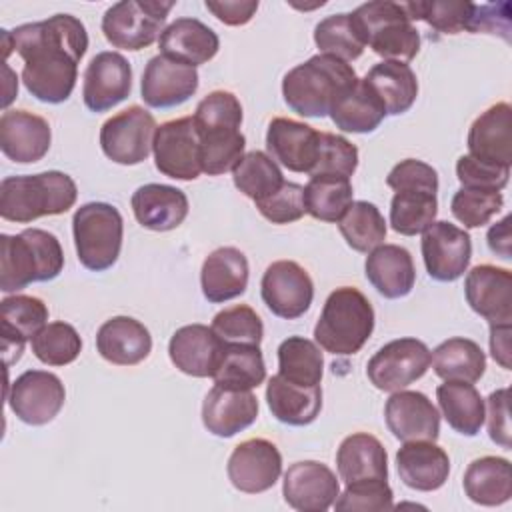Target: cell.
<instances>
[{
	"instance_id": "4fadbf2b",
	"label": "cell",
	"mask_w": 512,
	"mask_h": 512,
	"mask_svg": "<svg viewBox=\"0 0 512 512\" xmlns=\"http://www.w3.org/2000/svg\"><path fill=\"white\" fill-rule=\"evenodd\" d=\"M6 400L18 420L30 426H44L62 410L66 390L62 380L52 372L26 370L10 384Z\"/></svg>"
},
{
	"instance_id": "7dc6e473",
	"label": "cell",
	"mask_w": 512,
	"mask_h": 512,
	"mask_svg": "<svg viewBox=\"0 0 512 512\" xmlns=\"http://www.w3.org/2000/svg\"><path fill=\"white\" fill-rule=\"evenodd\" d=\"M198 136L202 172L208 176H220L234 170L244 156L246 138L236 128H214L198 132Z\"/></svg>"
},
{
	"instance_id": "b9f144b4",
	"label": "cell",
	"mask_w": 512,
	"mask_h": 512,
	"mask_svg": "<svg viewBox=\"0 0 512 512\" xmlns=\"http://www.w3.org/2000/svg\"><path fill=\"white\" fill-rule=\"evenodd\" d=\"M350 178L334 174H314L304 186L306 214L322 222H338L352 200Z\"/></svg>"
},
{
	"instance_id": "816d5d0a",
	"label": "cell",
	"mask_w": 512,
	"mask_h": 512,
	"mask_svg": "<svg viewBox=\"0 0 512 512\" xmlns=\"http://www.w3.org/2000/svg\"><path fill=\"white\" fill-rule=\"evenodd\" d=\"M504 206V196L498 190L460 188L450 200L452 216L464 224V228L486 226Z\"/></svg>"
},
{
	"instance_id": "c3c4849f",
	"label": "cell",
	"mask_w": 512,
	"mask_h": 512,
	"mask_svg": "<svg viewBox=\"0 0 512 512\" xmlns=\"http://www.w3.org/2000/svg\"><path fill=\"white\" fill-rule=\"evenodd\" d=\"M410 20H424L434 30L444 34L470 32L474 2H456V0H432V2H402Z\"/></svg>"
},
{
	"instance_id": "7c38bea8",
	"label": "cell",
	"mask_w": 512,
	"mask_h": 512,
	"mask_svg": "<svg viewBox=\"0 0 512 512\" xmlns=\"http://www.w3.org/2000/svg\"><path fill=\"white\" fill-rule=\"evenodd\" d=\"M158 172L174 180H196L202 174L200 136L192 116L168 120L156 128L152 142Z\"/></svg>"
},
{
	"instance_id": "d6a6232c",
	"label": "cell",
	"mask_w": 512,
	"mask_h": 512,
	"mask_svg": "<svg viewBox=\"0 0 512 512\" xmlns=\"http://www.w3.org/2000/svg\"><path fill=\"white\" fill-rule=\"evenodd\" d=\"M158 46L160 54L196 68L218 54L220 38L198 18H176L160 34Z\"/></svg>"
},
{
	"instance_id": "e575fe53",
	"label": "cell",
	"mask_w": 512,
	"mask_h": 512,
	"mask_svg": "<svg viewBox=\"0 0 512 512\" xmlns=\"http://www.w3.org/2000/svg\"><path fill=\"white\" fill-rule=\"evenodd\" d=\"M266 402L278 422L288 426H308L322 410V388L298 386L276 374L266 384Z\"/></svg>"
},
{
	"instance_id": "f546056e",
	"label": "cell",
	"mask_w": 512,
	"mask_h": 512,
	"mask_svg": "<svg viewBox=\"0 0 512 512\" xmlns=\"http://www.w3.org/2000/svg\"><path fill=\"white\" fill-rule=\"evenodd\" d=\"M132 212L140 226L152 232L178 228L188 216V196L168 184H144L132 194Z\"/></svg>"
},
{
	"instance_id": "44dd1931",
	"label": "cell",
	"mask_w": 512,
	"mask_h": 512,
	"mask_svg": "<svg viewBox=\"0 0 512 512\" xmlns=\"http://www.w3.org/2000/svg\"><path fill=\"white\" fill-rule=\"evenodd\" d=\"M320 132L292 118H272L266 130L268 156L298 174H312L318 158Z\"/></svg>"
},
{
	"instance_id": "94428289",
	"label": "cell",
	"mask_w": 512,
	"mask_h": 512,
	"mask_svg": "<svg viewBox=\"0 0 512 512\" xmlns=\"http://www.w3.org/2000/svg\"><path fill=\"white\" fill-rule=\"evenodd\" d=\"M206 10L226 26H244L258 10V0H206Z\"/></svg>"
},
{
	"instance_id": "8fae6325",
	"label": "cell",
	"mask_w": 512,
	"mask_h": 512,
	"mask_svg": "<svg viewBox=\"0 0 512 512\" xmlns=\"http://www.w3.org/2000/svg\"><path fill=\"white\" fill-rule=\"evenodd\" d=\"M430 368V350L418 338L384 344L366 364V376L382 392H398L420 380Z\"/></svg>"
},
{
	"instance_id": "8992f818",
	"label": "cell",
	"mask_w": 512,
	"mask_h": 512,
	"mask_svg": "<svg viewBox=\"0 0 512 512\" xmlns=\"http://www.w3.org/2000/svg\"><path fill=\"white\" fill-rule=\"evenodd\" d=\"M374 330L370 300L352 286H340L324 302L314 326L316 344L336 356H352L362 350Z\"/></svg>"
},
{
	"instance_id": "52a82bcc",
	"label": "cell",
	"mask_w": 512,
	"mask_h": 512,
	"mask_svg": "<svg viewBox=\"0 0 512 512\" xmlns=\"http://www.w3.org/2000/svg\"><path fill=\"white\" fill-rule=\"evenodd\" d=\"M358 34L384 60L410 62L420 50V34L400 2H366L350 12Z\"/></svg>"
},
{
	"instance_id": "6f0895ef",
	"label": "cell",
	"mask_w": 512,
	"mask_h": 512,
	"mask_svg": "<svg viewBox=\"0 0 512 512\" xmlns=\"http://www.w3.org/2000/svg\"><path fill=\"white\" fill-rule=\"evenodd\" d=\"M456 178L462 188H482V190H502L508 184L510 168L482 162L464 154L456 162Z\"/></svg>"
},
{
	"instance_id": "7bdbcfd3",
	"label": "cell",
	"mask_w": 512,
	"mask_h": 512,
	"mask_svg": "<svg viewBox=\"0 0 512 512\" xmlns=\"http://www.w3.org/2000/svg\"><path fill=\"white\" fill-rule=\"evenodd\" d=\"M278 374L298 386H320L324 358L320 346L304 336H290L278 346Z\"/></svg>"
},
{
	"instance_id": "836d02e7",
	"label": "cell",
	"mask_w": 512,
	"mask_h": 512,
	"mask_svg": "<svg viewBox=\"0 0 512 512\" xmlns=\"http://www.w3.org/2000/svg\"><path fill=\"white\" fill-rule=\"evenodd\" d=\"M336 468L344 484L388 480V454L376 436L354 432L340 442Z\"/></svg>"
},
{
	"instance_id": "ffe728a7",
	"label": "cell",
	"mask_w": 512,
	"mask_h": 512,
	"mask_svg": "<svg viewBox=\"0 0 512 512\" xmlns=\"http://www.w3.org/2000/svg\"><path fill=\"white\" fill-rule=\"evenodd\" d=\"M282 494L300 512H326L340 494L336 474L318 460H302L284 472Z\"/></svg>"
},
{
	"instance_id": "f1b7e54d",
	"label": "cell",
	"mask_w": 512,
	"mask_h": 512,
	"mask_svg": "<svg viewBox=\"0 0 512 512\" xmlns=\"http://www.w3.org/2000/svg\"><path fill=\"white\" fill-rule=\"evenodd\" d=\"M96 350L114 366H136L152 352V336L140 320L114 316L98 328Z\"/></svg>"
},
{
	"instance_id": "603a6c76",
	"label": "cell",
	"mask_w": 512,
	"mask_h": 512,
	"mask_svg": "<svg viewBox=\"0 0 512 512\" xmlns=\"http://www.w3.org/2000/svg\"><path fill=\"white\" fill-rule=\"evenodd\" d=\"M52 142L46 118L28 110H4L0 116V150L16 164L42 160Z\"/></svg>"
},
{
	"instance_id": "60d3db41",
	"label": "cell",
	"mask_w": 512,
	"mask_h": 512,
	"mask_svg": "<svg viewBox=\"0 0 512 512\" xmlns=\"http://www.w3.org/2000/svg\"><path fill=\"white\" fill-rule=\"evenodd\" d=\"M216 386L230 390H254L266 380V364L260 346L224 344L220 364L212 376Z\"/></svg>"
},
{
	"instance_id": "be15d7a7",
	"label": "cell",
	"mask_w": 512,
	"mask_h": 512,
	"mask_svg": "<svg viewBox=\"0 0 512 512\" xmlns=\"http://www.w3.org/2000/svg\"><path fill=\"white\" fill-rule=\"evenodd\" d=\"M486 240H488V248H490L494 254L502 256V258H506V260H510V258H512V250H510V246H512L510 216H504L500 222L492 224L490 230H488V234H486Z\"/></svg>"
},
{
	"instance_id": "6125c7cd",
	"label": "cell",
	"mask_w": 512,
	"mask_h": 512,
	"mask_svg": "<svg viewBox=\"0 0 512 512\" xmlns=\"http://www.w3.org/2000/svg\"><path fill=\"white\" fill-rule=\"evenodd\" d=\"M510 330L512 324H502V326H490V354L492 358L504 368L510 370V354H512V346H510Z\"/></svg>"
},
{
	"instance_id": "680465c9",
	"label": "cell",
	"mask_w": 512,
	"mask_h": 512,
	"mask_svg": "<svg viewBox=\"0 0 512 512\" xmlns=\"http://www.w3.org/2000/svg\"><path fill=\"white\" fill-rule=\"evenodd\" d=\"M486 418L490 440L506 450H510V412H508V388L494 390L486 400Z\"/></svg>"
},
{
	"instance_id": "9a60e30c",
	"label": "cell",
	"mask_w": 512,
	"mask_h": 512,
	"mask_svg": "<svg viewBox=\"0 0 512 512\" xmlns=\"http://www.w3.org/2000/svg\"><path fill=\"white\" fill-rule=\"evenodd\" d=\"M260 294L274 316L296 320L308 312L314 300V282L298 262L276 260L262 276Z\"/></svg>"
},
{
	"instance_id": "db71d44e",
	"label": "cell",
	"mask_w": 512,
	"mask_h": 512,
	"mask_svg": "<svg viewBox=\"0 0 512 512\" xmlns=\"http://www.w3.org/2000/svg\"><path fill=\"white\" fill-rule=\"evenodd\" d=\"M358 168V148L340 134L320 132V146L314 174H334L350 178Z\"/></svg>"
},
{
	"instance_id": "ac0fdd59",
	"label": "cell",
	"mask_w": 512,
	"mask_h": 512,
	"mask_svg": "<svg viewBox=\"0 0 512 512\" xmlns=\"http://www.w3.org/2000/svg\"><path fill=\"white\" fill-rule=\"evenodd\" d=\"M198 90V70L190 64L178 62L164 54L148 60L140 92L146 106L162 110L184 104Z\"/></svg>"
},
{
	"instance_id": "484cf974",
	"label": "cell",
	"mask_w": 512,
	"mask_h": 512,
	"mask_svg": "<svg viewBox=\"0 0 512 512\" xmlns=\"http://www.w3.org/2000/svg\"><path fill=\"white\" fill-rule=\"evenodd\" d=\"M258 418V398L252 390L212 386L202 402V424L218 438H232Z\"/></svg>"
},
{
	"instance_id": "cb8c5ba5",
	"label": "cell",
	"mask_w": 512,
	"mask_h": 512,
	"mask_svg": "<svg viewBox=\"0 0 512 512\" xmlns=\"http://www.w3.org/2000/svg\"><path fill=\"white\" fill-rule=\"evenodd\" d=\"M46 324L48 306L36 296L14 294L0 302L2 354L6 366L20 360L26 340H32Z\"/></svg>"
},
{
	"instance_id": "8d00e7d4",
	"label": "cell",
	"mask_w": 512,
	"mask_h": 512,
	"mask_svg": "<svg viewBox=\"0 0 512 512\" xmlns=\"http://www.w3.org/2000/svg\"><path fill=\"white\" fill-rule=\"evenodd\" d=\"M330 118L336 128L352 134L374 132L386 118L384 104L366 84L364 78H358L332 106Z\"/></svg>"
},
{
	"instance_id": "83f0119b",
	"label": "cell",
	"mask_w": 512,
	"mask_h": 512,
	"mask_svg": "<svg viewBox=\"0 0 512 512\" xmlns=\"http://www.w3.org/2000/svg\"><path fill=\"white\" fill-rule=\"evenodd\" d=\"M400 480L418 492H432L444 486L450 474V458L432 440L404 442L396 452Z\"/></svg>"
},
{
	"instance_id": "6da1fadb",
	"label": "cell",
	"mask_w": 512,
	"mask_h": 512,
	"mask_svg": "<svg viewBox=\"0 0 512 512\" xmlns=\"http://www.w3.org/2000/svg\"><path fill=\"white\" fill-rule=\"evenodd\" d=\"M10 40L24 60L26 90L46 104L66 102L78 80V62L88 50L84 24L72 14H54L10 30Z\"/></svg>"
},
{
	"instance_id": "9c48e42d",
	"label": "cell",
	"mask_w": 512,
	"mask_h": 512,
	"mask_svg": "<svg viewBox=\"0 0 512 512\" xmlns=\"http://www.w3.org/2000/svg\"><path fill=\"white\" fill-rule=\"evenodd\" d=\"M172 0H122L102 16L104 38L122 50H144L164 32Z\"/></svg>"
},
{
	"instance_id": "7402d4cb",
	"label": "cell",
	"mask_w": 512,
	"mask_h": 512,
	"mask_svg": "<svg viewBox=\"0 0 512 512\" xmlns=\"http://www.w3.org/2000/svg\"><path fill=\"white\" fill-rule=\"evenodd\" d=\"M384 420L400 442L432 440L440 436V414L432 400L418 390H398L386 400Z\"/></svg>"
},
{
	"instance_id": "5b68a950",
	"label": "cell",
	"mask_w": 512,
	"mask_h": 512,
	"mask_svg": "<svg viewBox=\"0 0 512 512\" xmlns=\"http://www.w3.org/2000/svg\"><path fill=\"white\" fill-rule=\"evenodd\" d=\"M396 192L390 202V226L402 236L422 234L438 214V172L416 158L400 160L386 176Z\"/></svg>"
},
{
	"instance_id": "d4e9b609",
	"label": "cell",
	"mask_w": 512,
	"mask_h": 512,
	"mask_svg": "<svg viewBox=\"0 0 512 512\" xmlns=\"http://www.w3.org/2000/svg\"><path fill=\"white\" fill-rule=\"evenodd\" d=\"M222 350L224 342L210 326L204 324L182 326L168 342V356L172 364L194 378H212L220 364Z\"/></svg>"
},
{
	"instance_id": "2e32d148",
	"label": "cell",
	"mask_w": 512,
	"mask_h": 512,
	"mask_svg": "<svg viewBox=\"0 0 512 512\" xmlns=\"http://www.w3.org/2000/svg\"><path fill=\"white\" fill-rule=\"evenodd\" d=\"M230 484L244 494L270 490L282 474V454L266 438H248L240 442L226 464Z\"/></svg>"
},
{
	"instance_id": "4dcf8cb0",
	"label": "cell",
	"mask_w": 512,
	"mask_h": 512,
	"mask_svg": "<svg viewBox=\"0 0 512 512\" xmlns=\"http://www.w3.org/2000/svg\"><path fill=\"white\" fill-rule=\"evenodd\" d=\"M248 260L242 250L222 246L210 252L200 270L202 294L208 302L220 304L238 298L248 286Z\"/></svg>"
},
{
	"instance_id": "f6af8a7d",
	"label": "cell",
	"mask_w": 512,
	"mask_h": 512,
	"mask_svg": "<svg viewBox=\"0 0 512 512\" xmlns=\"http://www.w3.org/2000/svg\"><path fill=\"white\" fill-rule=\"evenodd\" d=\"M234 186L254 202H260L282 188L286 182L278 164L260 150H252L232 170Z\"/></svg>"
},
{
	"instance_id": "ee69618b",
	"label": "cell",
	"mask_w": 512,
	"mask_h": 512,
	"mask_svg": "<svg viewBox=\"0 0 512 512\" xmlns=\"http://www.w3.org/2000/svg\"><path fill=\"white\" fill-rule=\"evenodd\" d=\"M346 244L356 252H372L386 240V220L376 204L356 200L348 206L344 216L336 222Z\"/></svg>"
},
{
	"instance_id": "9f6ffc18",
	"label": "cell",
	"mask_w": 512,
	"mask_h": 512,
	"mask_svg": "<svg viewBox=\"0 0 512 512\" xmlns=\"http://www.w3.org/2000/svg\"><path fill=\"white\" fill-rule=\"evenodd\" d=\"M258 212L272 224H290L306 214L304 206V186L296 182H284L272 196L254 202Z\"/></svg>"
},
{
	"instance_id": "11a10c76",
	"label": "cell",
	"mask_w": 512,
	"mask_h": 512,
	"mask_svg": "<svg viewBox=\"0 0 512 512\" xmlns=\"http://www.w3.org/2000/svg\"><path fill=\"white\" fill-rule=\"evenodd\" d=\"M392 488L388 480H368V482H356V484H346V490L338 494L334 500V508L344 512H384L392 510Z\"/></svg>"
},
{
	"instance_id": "277c9868",
	"label": "cell",
	"mask_w": 512,
	"mask_h": 512,
	"mask_svg": "<svg viewBox=\"0 0 512 512\" xmlns=\"http://www.w3.org/2000/svg\"><path fill=\"white\" fill-rule=\"evenodd\" d=\"M64 268L60 240L42 228L0 236V290L10 294L32 282H50Z\"/></svg>"
},
{
	"instance_id": "d6986e66",
	"label": "cell",
	"mask_w": 512,
	"mask_h": 512,
	"mask_svg": "<svg viewBox=\"0 0 512 512\" xmlns=\"http://www.w3.org/2000/svg\"><path fill=\"white\" fill-rule=\"evenodd\" d=\"M470 308L490 326L512 324V272L494 264H478L464 278Z\"/></svg>"
},
{
	"instance_id": "681fc988",
	"label": "cell",
	"mask_w": 512,
	"mask_h": 512,
	"mask_svg": "<svg viewBox=\"0 0 512 512\" xmlns=\"http://www.w3.org/2000/svg\"><path fill=\"white\" fill-rule=\"evenodd\" d=\"M30 344L32 354L48 366L72 364L82 352V338L68 322H48Z\"/></svg>"
},
{
	"instance_id": "ab89813d",
	"label": "cell",
	"mask_w": 512,
	"mask_h": 512,
	"mask_svg": "<svg viewBox=\"0 0 512 512\" xmlns=\"http://www.w3.org/2000/svg\"><path fill=\"white\" fill-rule=\"evenodd\" d=\"M436 400L448 426L462 436H476L486 418V406L474 384L444 380L436 388Z\"/></svg>"
},
{
	"instance_id": "1f68e13d",
	"label": "cell",
	"mask_w": 512,
	"mask_h": 512,
	"mask_svg": "<svg viewBox=\"0 0 512 512\" xmlns=\"http://www.w3.org/2000/svg\"><path fill=\"white\" fill-rule=\"evenodd\" d=\"M364 274L384 298L396 300L412 292L416 268L410 252L398 244H380L366 256Z\"/></svg>"
},
{
	"instance_id": "f5cc1de1",
	"label": "cell",
	"mask_w": 512,
	"mask_h": 512,
	"mask_svg": "<svg viewBox=\"0 0 512 512\" xmlns=\"http://www.w3.org/2000/svg\"><path fill=\"white\" fill-rule=\"evenodd\" d=\"M192 120H194L196 132H206V130H214V128L240 130L242 104L232 92L214 90L198 102Z\"/></svg>"
},
{
	"instance_id": "f35d334b",
	"label": "cell",
	"mask_w": 512,
	"mask_h": 512,
	"mask_svg": "<svg viewBox=\"0 0 512 512\" xmlns=\"http://www.w3.org/2000/svg\"><path fill=\"white\" fill-rule=\"evenodd\" d=\"M430 364L438 378L474 384L484 376L486 354L470 338H448L430 352Z\"/></svg>"
},
{
	"instance_id": "ba28073f",
	"label": "cell",
	"mask_w": 512,
	"mask_h": 512,
	"mask_svg": "<svg viewBox=\"0 0 512 512\" xmlns=\"http://www.w3.org/2000/svg\"><path fill=\"white\" fill-rule=\"evenodd\" d=\"M72 234L78 260L92 272L112 268L122 250L124 220L108 202L82 204L72 216Z\"/></svg>"
},
{
	"instance_id": "d590c367",
	"label": "cell",
	"mask_w": 512,
	"mask_h": 512,
	"mask_svg": "<svg viewBox=\"0 0 512 512\" xmlns=\"http://www.w3.org/2000/svg\"><path fill=\"white\" fill-rule=\"evenodd\" d=\"M364 80L384 104L386 116L404 114L416 102L418 80L406 62L382 60L368 70Z\"/></svg>"
},
{
	"instance_id": "7a4b0ae2",
	"label": "cell",
	"mask_w": 512,
	"mask_h": 512,
	"mask_svg": "<svg viewBox=\"0 0 512 512\" xmlns=\"http://www.w3.org/2000/svg\"><path fill=\"white\" fill-rule=\"evenodd\" d=\"M356 80L348 62L316 54L284 74L282 96L292 112L304 118H324Z\"/></svg>"
},
{
	"instance_id": "91938a15",
	"label": "cell",
	"mask_w": 512,
	"mask_h": 512,
	"mask_svg": "<svg viewBox=\"0 0 512 512\" xmlns=\"http://www.w3.org/2000/svg\"><path fill=\"white\" fill-rule=\"evenodd\" d=\"M470 32L498 34L510 42V4H476Z\"/></svg>"
},
{
	"instance_id": "74e56055",
	"label": "cell",
	"mask_w": 512,
	"mask_h": 512,
	"mask_svg": "<svg viewBox=\"0 0 512 512\" xmlns=\"http://www.w3.org/2000/svg\"><path fill=\"white\" fill-rule=\"evenodd\" d=\"M466 496L480 506H500L512 498L510 462L500 456H482L468 464L462 480Z\"/></svg>"
},
{
	"instance_id": "3957f363",
	"label": "cell",
	"mask_w": 512,
	"mask_h": 512,
	"mask_svg": "<svg viewBox=\"0 0 512 512\" xmlns=\"http://www.w3.org/2000/svg\"><path fill=\"white\" fill-rule=\"evenodd\" d=\"M78 188L72 176L60 170L8 176L0 182V216L28 224L42 216H58L76 204Z\"/></svg>"
},
{
	"instance_id": "30bf717a",
	"label": "cell",
	"mask_w": 512,
	"mask_h": 512,
	"mask_svg": "<svg viewBox=\"0 0 512 512\" xmlns=\"http://www.w3.org/2000/svg\"><path fill=\"white\" fill-rule=\"evenodd\" d=\"M156 128V120L146 108L130 106L102 124L100 148L116 164H140L152 152Z\"/></svg>"
},
{
	"instance_id": "5bb4252c",
	"label": "cell",
	"mask_w": 512,
	"mask_h": 512,
	"mask_svg": "<svg viewBox=\"0 0 512 512\" xmlns=\"http://www.w3.org/2000/svg\"><path fill=\"white\" fill-rule=\"evenodd\" d=\"M420 248L428 276L438 282L458 280L472 258L470 234L446 220H434L422 232Z\"/></svg>"
},
{
	"instance_id": "4316f807",
	"label": "cell",
	"mask_w": 512,
	"mask_h": 512,
	"mask_svg": "<svg viewBox=\"0 0 512 512\" xmlns=\"http://www.w3.org/2000/svg\"><path fill=\"white\" fill-rule=\"evenodd\" d=\"M468 154L482 162L512 166V108L498 102L484 110L468 130Z\"/></svg>"
},
{
	"instance_id": "e0dca14e",
	"label": "cell",
	"mask_w": 512,
	"mask_h": 512,
	"mask_svg": "<svg viewBox=\"0 0 512 512\" xmlns=\"http://www.w3.org/2000/svg\"><path fill=\"white\" fill-rule=\"evenodd\" d=\"M132 92V66L112 50L98 52L82 78V100L90 112H106L124 102Z\"/></svg>"
},
{
	"instance_id": "bcb514c9",
	"label": "cell",
	"mask_w": 512,
	"mask_h": 512,
	"mask_svg": "<svg viewBox=\"0 0 512 512\" xmlns=\"http://www.w3.org/2000/svg\"><path fill=\"white\" fill-rule=\"evenodd\" d=\"M314 42L320 54L334 56L342 62H352L362 56L366 44L358 34L350 12L332 14L320 20L314 28Z\"/></svg>"
},
{
	"instance_id": "f907efd6",
	"label": "cell",
	"mask_w": 512,
	"mask_h": 512,
	"mask_svg": "<svg viewBox=\"0 0 512 512\" xmlns=\"http://www.w3.org/2000/svg\"><path fill=\"white\" fill-rule=\"evenodd\" d=\"M210 328L224 344H252L260 346L264 336V324L254 308L246 304L230 306L220 310L214 318Z\"/></svg>"
}]
</instances>
